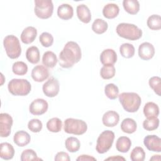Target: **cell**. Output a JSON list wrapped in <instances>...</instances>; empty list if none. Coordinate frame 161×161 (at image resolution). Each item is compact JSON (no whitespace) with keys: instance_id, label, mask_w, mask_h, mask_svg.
Masks as SVG:
<instances>
[{"instance_id":"6da1fadb","label":"cell","mask_w":161,"mask_h":161,"mask_svg":"<svg viewBox=\"0 0 161 161\" xmlns=\"http://www.w3.org/2000/svg\"><path fill=\"white\" fill-rule=\"evenodd\" d=\"M81 57V49L79 45L75 42H68L59 54V65L63 68H70L79 62Z\"/></svg>"},{"instance_id":"7a4b0ae2","label":"cell","mask_w":161,"mask_h":161,"mask_svg":"<svg viewBox=\"0 0 161 161\" xmlns=\"http://www.w3.org/2000/svg\"><path fill=\"white\" fill-rule=\"evenodd\" d=\"M119 103L123 109L129 113L136 112L140 106L142 99L135 92H122L118 95Z\"/></svg>"},{"instance_id":"3957f363","label":"cell","mask_w":161,"mask_h":161,"mask_svg":"<svg viewBox=\"0 0 161 161\" xmlns=\"http://www.w3.org/2000/svg\"><path fill=\"white\" fill-rule=\"evenodd\" d=\"M117 34L125 39L136 40L142 36V30L137 26L127 23H121L118 25L116 28Z\"/></svg>"},{"instance_id":"277c9868","label":"cell","mask_w":161,"mask_h":161,"mask_svg":"<svg viewBox=\"0 0 161 161\" xmlns=\"http://www.w3.org/2000/svg\"><path fill=\"white\" fill-rule=\"evenodd\" d=\"M9 92L14 96H26L31 89V86L28 80L25 79H13L8 85Z\"/></svg>"},{"instance_id":"5b68a950","label":"cell","mask_w":161,"mask_h":161,"mask_svg":"<svg viewBox=\"0 0 161 161\" xmlns=\"http://www.w3.org/2000/svg\"><path fill=\"white\" fill-rule=\"evenodd\" d=\"M3 45L8 57L18 58L21 53V47L18 38L13 35L6 36L3 40Z\"/></svg>"},{"instance_id":"8992f818","label":"cell","mask_w":161,"mask_h":161,"mask_svg":"<svg viewBox=\"0 0 161 161\" xmlns=\"http://www.w3.org/2000/svg\"><path fill=\"white\" fill-rule=\"evenodd\" d=\"M64 130L67 133L80 135L86 132L87 125L82 119L70 118L65 120Z\"/></svg>"},{"instance_id":"52a82bcc","label":"cell","mask_w":161,"mask_h":161,"mask_svg":"<svg viewBox=\"0 0 161 161\" xmlns=\"http://www.w3.org/2000/svg\"><path fill=\"white\" fill-rule=\"evenodd\" d=\"M114 136V132L111 130L103 131L97 139L96 150L97 153L103 154L107 152L112 147Z\"/></svg>"},{"instance_id":"ba28073f","label":"cell","mask_w":161,"mask_h":161,"mask_svg":"<svg viewBox=\"0 0 161 161\" xmlns=\"http://www.w3.org/2000/svg\"><path fill=\"white\" fill-rule=\"evenodd\" d=\"M34 11L35 15L40 19H48L52 16L53 4L51 0H35Z\"/></svg>"},{"instance_id":"9c48e42d","label":"cell","mask_w":161,"mask_h":161,"mask_svg":"<svg viewBox=\"0 0 161 161\" xmlns=\"http://www.w3.org/2000/svg\"><path fill=\"white\" fill-rule=\"evenodd\" d=\"M42 90L44 94L47 97H53L56 96L60 90L58 80L54 77L48 79V80L43 84Z\"/></svg>"},{"instance_id":"30bf717a","label":"cell","mask_w":161,"mask_h":161,"mask_svg":"<svg viewBox=\"0 0 161 161\" xmlns=\"http://www.w3.org/2000/svg\"><path fill=\"white\" fill-rule=\"evenodd\" d=\"M13 118L8 113L0 114V135L1 137H8L11 133L13 125Z\"/></svg>"},{"instance_id":"8fae6325","label":"cell","mask_w":161,"mask_h":161,"mask_svg":"<svg viewBox=\"0 0 161 161\" xmlns=\"http://www.w3.org/2000/svg\"><path fill=\"white\" fill-rule=\"evenodd\" d=\"M48 103L43 99L38 98L35 99L29 106L30 113L33 115H42L45 113L48 109Z\"/></svg>"},{"instance_id":"7c38bea8","label":"cell","mask_w":161,"mask_h":161,"mask_svg":"<svg viewBox=\"0 0 161 161\" xmlns=\"http://www.w3.org/2000/svg\"><path fill=\"white\" fill-rule=\"evenodd\" d=\"M143 143L147 148L154 152H161V139L157 135H148L143 139Z\"/></svg>"},{"instance_id":"4fadbf2b","label":"cell","mask_w":161,"mask_h":161,"mask_svg":"<svg viewBox=\"0 0 161 161\" xmlns=\"http://www.w3.org/2000/svg\"><path fill=\"white\" fill-rule=\"evenodd\" d=\"M139 57L144 60L151 59L155 54V48L149 42H143L138 47Z\"/></svg>"},{"instance_id":"5bb4252c","label":"cell","mask_w":161,"mask_h":161,"mask_svg":"<svg viewBox=\"0 0 161 161\" xmlns=\"http://www.w3.org/2000/svg\"><path fill=\"white\" fill-rule=\"evenodd\" d=\"M32 79L38 82H41L46 80L49 76L48 69L42 65H38L33 67L31 74Z\"/></svg>"},{"instance_id":"9a60e30c","label":"cell","mask_w":161,"mask_h":161,"mask_svg":"<svg viewBox=\"0 0 161 161\" xmlns=\"http://www.w3.org/2000/svg\"><path fill=\"white\" fill-rule=\"evenodd\" d=\"M100 61L104 65H114L117 61L116 52L111 48L103 50L100 55Z\"/></svg>"},{"instance_id":"2e32d148","label":"cell","mask_w":161,"mask_h":161,"mask_svg":"<svg viewBox=\"0 0 161 161\" xmlns=\"http://www.w3.org/2000/svg\"><path fill=\"white\" fill-rule=\"evenodd\" d=\"M119 121V116L118 113L114 111H108L106 112L102 118L103 123L108 127H114Z\"/></svg>"},{"instance_id":"e0dca14e","label":"cell","mask_w":161,"mask_h":161,"mask_svg":"<svg viewBox=\"0 0 161 161\" xmlns=\"http://www.w3.org/2000/svg\"><path fill=\"white\" fill-rule=\"evenodd\" d=\"M36 35V29L33 26H28L23 30L21 34V40L25 44H30L35 40Z\"/></svg>"},{"instance_id":"ac0fdd59","label":"cell","mask_w":161,"mask_h":161,"mask_svg":"<svg viewBox=\"0 0 161 161\" xmlns=\"http://www.w3.org/2000/svg\"><path fill=\"white\" fill-rule=\"evenodd\" d=\"M77 15L80 21L84 23H89L91 20V13L89 8L84 4H79L76 9Z\"/></svg>"},{"instance_id":"d6986e66","label":"cell","mask_w":161,"mask_h":161,"mask_svg":"<svg viewBox=\"0 0 161 161\" xmlns=\"http://www.w3.org/2000/svg\"><path fill=\"white\" fill-rule=\"evenodd\" d=\"M31 140L30 135L25 131L20 130L15 133L13 136V141L14 143L18 147H25L27 145Z\"/></svg>"},{"instance_id":"ffe728a7","label":"cell","mask_w":161,"mask_h":161,"mask_svg":"<svg viewBox=\"0 0 161 161\" xmlns=\"http://www.w3.org/2000/svg\"><path fill=\"white\" fill-rule=\"evenodd\" d=\"M58 16L64 20H68L72 18L74 15V9L71 5L69 4H62L58 7Z\"/></svg>"},{"instance_id":"44dd1931","label":"cell","mask_w":161,"mask_h":161,"mask_svg":"<svg viewBox=\"0 0 161 161\" xmlns=\"http://www.w3.org/2000/svg\"><path fill=\"white\" fill-rule=\"evenodd\" d=\"M14 155V149L13 145L8 142L0 144V157L4 160L12 159Z\"/></svg>"},{"instance_id":"7402d4cb","label":"cell","mask_w":161,"mask_h":161,"mask_svg":"<svg viewBox=\"0 0 161 161\" xmlns=\"http://www.w3.org/2000/svg\"><path fill=\"white\" fill-rule=\"evenodd\" d=\"M119 13V8L116 4L109 3L105 5L103 9V16L108 19L116 18Z\"/></svg>"},{"instance_id":"603a6c76","label":"cell","mask_w":161,"mask_h":161,"mask_svg":"<svg viewBox=\"0 0 161 161\" xmlns=\"http://www.w3.org/2000/svg\"><path fill=\"white\" fill-rule=\"evenodd\" d=\"M58 62L56 55L51 51L45 52L42 57V63L46 67L48 68H53Z\"/></svg>"},{"instance_id":"cb8c5ba5","label":"cell","mask_w":161,"mask_h":161,"mask_svg":"<svg viewBox=\"0 0 161 161\" xmlns=\"http://www.w3.org/2000/svg\"><path fill=\"white\" fill-rule=\"evenodd\" d=\"M143 114L147 118L157 117L159 114V108L155 103L148 102L144 106Z\"/></svg>"},{"instance_id":"d4e9b609","label":"cell","mask_w":161,"mask_h":161,"mask_svg":"<svg viewBox=\"0 0 161 161\" xmlns=\"http://www.w3.org/2000/svg\"><path fill=\"white\" fill-rule=\"evenodd\" d=\"M137 128V124L136 121L130 118L124 119L121 123V129L124 133L131 134L135 132Z\"/></svg>"},{"instance_id":"484cf974","label":"cell","mask_w":161,"mask_h":161,"mask_svg":"<svg viewBox=\"0 0 161 161\" xmlns=\"http://www.w3.org/2000/svg\"><path fill=\"white\" fill-rule=\"evenodd\" d=\"M131 146V141L127 136H120L116 143V148L118 151L122 153L127 152Z\"/></svg>"},{"instance_id":"4316f807","label":"cell","mask_w":161,"mask_h":161,"mask_svg":"<svg viewBox=\"0 0 161 161\" xmlns=\"http://www.w3.org/2000/svg\"><path fill=\"white\" fill-rule=\"evenodd\" d=\"M26 57L27 60L31 64H37L40 59V52L38 47L35 46L29 47L26 52Z\"/></svg>"},{"instance_id":"83f0119b","label":"cell","mask_w":161,"mask_h":161,"mask_svg":"<svg viewBox=\"0 0 161 161\" xmlns=\"http://www.w3.org/2000/svg\"><path fill=\"white\" fill-rule=\"evenodd\" d=\"M123 6L125 10L130 14H136L140 10V3L136 0H124Z\"/></svg>"},{"instance_id":"f1b7e54d","label":"cell","mask_w":161,"mask_h":161,"mask_svg":"<svg viewBox=\"0 0 161 161\" xmlns=\"http://www.w3.org/2000/svg\"><path fill=\"white\" fill-rule=\"evenodd\" d=\"M108 28V25L106 21L104 20L97 18L96 19L92 25V30L96 34H103L107 30Z\"/></svg>"},{"instance_id":"f546056e","label":"cell","mask_w":161,"mask_h":161,"mask_svg":"<svg viewBox=\"0 0 161 161\" xmlns=\"http://www.w3.org/2000/svg\"><path fill=\"white\" fill-rule=\"evenodd\" d=\"M65 146L66 149L72 153L77 152L80 147V143L79 139L75 137L70 136L66 139L65 142Z\"/></svg>"},{"instance_id":"4dcf8cb0","label":"cell","mask_w":161,"mask_h":161,"mask_svg":"<svg viewBox=\"0 0 161 161\" xmlns=\"http://www.w3.org/2000/svg\"><path fill=\"white\" fill-rule=\"evenodd\" d=\"M135 47L132 44L128 43H123L119 47L121 55L126 58H130L133 57L135 54Z\"/></svg>"},{"instance_id":"1f68e13d","label":"cell","mask_w":161,"mask_h":161,"mask_svg":"<svg viewBox=\"0 0 161 161\" xmlns=\"http://www.w3.org/2000/svg\"><path fill=\"white\" fill-rule=\"evenodd\" d=\"M62 126V121L58 118H52L47 123V128L48 130L53 133H58L60 131Z\"/></svg>"},{"instance_id":"d6a6232c","label":"cell","mask_w":161,"mask_h":161,"mask_svg":"<svg viewBox=\"0 0 161 161\" xmlns=\"http://www.w3.org/2000/svg\"><path fill=\"white\" fill-rule=\"evenodd\" d=\"M148 27L152 30H158L161 28V17L158 14H152L147 19Z\"/></svg>"},{"instance_id":"836d02e7","label":"cell","mask_w":161,"mask_h":161,"mask_svg":"<svg viewBox=\"0 0 161 161\" xmlns=\"http://www.w3.org/2000/svg\"><path fill=\"white\" fill-rule=\"evenodd\" d=\"M104 93L110 99H115L119 95V89L117 86L113 83L107 84L104 87Z\"/></svg>"},{"instance_id":"e575fe53","label":"cell","mask_w":161,"mask_h":161,"mask_svg":"<svg viewBox=\"0 0 161 161\" xmlns=\"http://www.w3.org/2000/svg\"><path fill=\"white\" fill-rule=\"evenodd\" d=\"M159 125V119L157 117L147 118L143 122V127L147 131L156 130Z\"/></svg>"},{"instance_id":"d590c367","label":"cell","mask_w":161,"mask_h":161,"mask_svg":"<svg viewBox=\"0 0 161 161\" xmlns=\"http://www.w3.org/2000/svg\"><path fill=\"white\" fill-rule=\"evenodd\" d=\"M116 70L113 65H103L100 70V75L103 79H109L115 75Z\"/></svg>"},{"instance_id":"8d00e7d4","label":"cell","mask_w":161,"mask_h":161,"mask_svg":"<svg viewBox=\"0 0 161 161\" xmlns=\"http://www.w3.org/2000/svg\"><path fill=\"white\" fill-rule=\"evenodd\" d=\"M13 72L18 75H23L28 72L27 65L21 61H18L14 62L12 66Z\"/></svg>"},{"instance_id":"74e56055","label":"cell","mask_w":161,"mask_h":161,"mask_svg":"<svg viewBox=\"0 0 161 161\" xmlns=\"http://www.w3.org/2000/svg\"><path fill=\"white\" fill-rule=\"evenodd\" d=\"M145 158V152L140 147H135L130 154V158L132 161H143Z\"/></svg>"},{"instance_id":"f35d334b","label":"cell","mask_w":161,"mask_h":161,"mask_svg":"<svg viewBox=\"0 0 161 161\" xmlns=\"http://www.w3.org/2000/svg\"><path fill=\"white\" fill-rule=\"evenodd\" d=\"M150 87L158 96H160L161 92V79L158 76H153L148 80Z\"/></svg>"},{"instance_id":"ab89813d","label":"cell","mask_w":161,"mask_h":161,"mask_svg":"<svg viewBox=\"0 0 161 161\" xmlns=\"http://www.w3.org/2000/svg\"><path fill=\"white\" fill-rule=\"evenodd\" d=\"M41 158L37 157L36 153L32 149H26L23 151L21 155V161H29V160H40Z\"/></svg>"},{"instance_id":"60d3db41","label":"cell","mask_w":161,"mask_h":161,"mask_svg":"<svg viewBox=\"0 0 161 161\" xmlns=\"http://www.w3.org/2000/svg\"><path fill=\"white\" fill-rule=\"evenodd\" d=\"M39 41L43 47H49L53 43V37L48 32H43L39 36Z\"/></svg>"},{"instance_id":"b9f144b4","label":"cell","mask_w":161,"mask_h":161,"mask_svg":"<svg viewBox=\"0 0 161 161\" xmlns=\"http://www.w3.org/2000/svg\"><path fill=\"white\" fill-rule=\"evenodd\" d=\"M42 123L38 119H32L28 123V129L33 133L40 132L42 129Z\"/></svg>"},{"instance_id":"7bdbcfd3","label":"cell","mask_w":161,"mask_h":161,"mask_svg":"<svg viewBox=\"0 0 161 161\" xmlns=\"http://www.w3.org/2000/svg\"><path fill=\"white\" fill-rule=\"evenodd\" d=\"M54 160L56 161H70V158L67 153L64 152H60L56 154Z\"/></svg>"},{"instance_id":"ee69618b","label":"cell","mask_w":161,"mask_h":161,"mask_svg":"<svg viewBox=\"0 0 161 161\" xmlns=\"http://www.w3.org/2000/svg\"><path fill=\"white\" fill-rule=\"evenodd\" d=\"M76 160H77V161H85V160L90 161V160H96V158L92 156L88 155H81L76 158Z\"/></svg>"},{"instance_id":"f6af8a7d","label":"cell","mask_w":161,"mask_h":161,"mask_svg":"<svg viewBox=\"0 0 161 161\" xmlns=\"http://www.w3.org/2000/svg\"><path fill=\"white\" fill-rule=\"evenodd\" d=\"M105 160H125V158L124 157H122L119 155H117V156H113L111 157H108L107 158H106Z\"/></svg>"},{"instance_id":"bcb514c9","label":"cell","mask_w":161,"mask_h":161,"mask_svg":"<svg viewBox=\"0 0 161 161\" xmlns=\"http://www.w3.org/2000/svg\"><path fill=\"white\" fill-rule=\"evenodd\" d=\"M160 160V155H153V157L152 158H150V160Z\"/></svg>"}]
</instances>
